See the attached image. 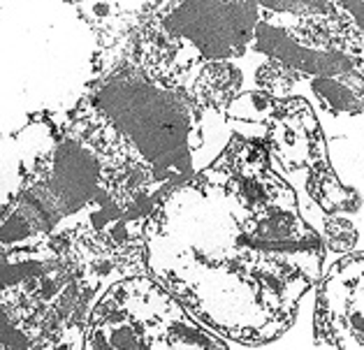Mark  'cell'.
I'll use <instances>...</instances> for the list:
<instances>
[{
	"mask_svg": "<svg viewBox=\"0 0 364 350\" xmlns=\"http://www.w3.org/2000/svg\"><path fill=\"white\" fill-rule=\"evenodd\" d=\"M60 114L149 213L214 163L235 134L225 114L204 107L183 86L109 56H93L84 93Z\"/></svg>",
	"mask_w": 364,
	"mask_h": 350,
	"instance_id": "obj_2",
	"label": "cell"
},
{
	"mask_svg": "<svg viewBox=\"0 0 364 350\" xmlns=\"http://www.w3.org/2000/svg\"><path fill=\"white\" fill-rule=\"evenodd\" d=\"M79 350H230L149 274L117 281L95 302Z\"/></svg>",
	"mask_w": 364,
	"mask_h": 350,
	"instance_id": "obj_4",
	"label": "cell"
},
{
	"mask_svg": "<svg viewBox=\"0 0 364 350\" xmlns=\"http://www.w3.org/2000/svg\"><path fill=\"white\" fill-rule=\"evenodd\" d=\"M318 350H364V250L346 253L325 269L316 292Z\"/></svg>",
	"mask_w": 364,
	"mask_h": 350,
	"instance_id": "obj_5",
	"label": "cell"
},
{
	"mask_svg": "<svg viewBox=\"0 0 364 350\" xmlns=\"http://www.w3.org/2000/svg\"><path fill=\"white\" fill-rule=\"evenodd\" d=\"M230 128L267 151L283 172L299 176L306 195L325 216L350 213L360 206L353 188H346L330 167L325 142L311 107L301 97H272L267 93H244L228 112Z\"/></svg>",
	"mask_w": 364,
	"mask_h": 350,
	"instance_id": "obj_3",
	"label": "cell"
},
{
	"mask_svg": "<svg viewBox=\"0 0 364 350\" xmlns=\"http://www.w3.org/2000/svg\"><path fill=\"white\" fill-rule=\"evenodd\" d=\"M323 237L260 144L232 134L144 228L146 274L225 341L267 346L325 274Z\"/></svg>",
	"mask_w": 364,
	"mask_h": 350,
	"instance_id": "obj_1",
	"label": "cell"
},
{
	"mask_svg": "<svg viewBox=\"0 0 364 350\" xmlns=\"http://www.w3.org/2000/svg\"><path fill=\"white\" fill-rule=\"evenodd\" d=\"M297 79H299V75L295 70L281 60H267L255 75V82L260 86V91L272 97H279V100L290 95L292 86L297 84Z\"/></svg>",
	"mask_w": 364,
	"mask_h": 350,
	"instance_id": "obj_7",
	"label": "cell"
},
{
	"mask_svg": "<svg viewBox=\"0 0 364 350\" xmlns=\"http://www.w3.org/2000/svg\"><path fill=\"white\" fill-rule=\"evenodd\" d=\"M325 223V235H323V244L325 248L334 250V253H350V248L358 241V232H355L353 223L343 216H327L323 218Z\"/></svg>",
	"mask_w": 364,
	"mask_h": 350,
	"instance_id": "obj_8",
	"label": "cell"
},
{
	"mask_svg": "<svg viewBox=\"0 0 364 350\" xmlns=\"http://www.w3.org/2000/svg\"><path fill=\"white\" fill-rule=\"evenodd\" d=\"M73 10L82 16V21L93 31L95 44L112 40L121 31L119 10L114 0H65Z\"/></svg>",
	"mask_w": 364,
	"mask_h": 350,
	"instance_id": "obj_6",
	"label": "cell"
}]
</instances>
